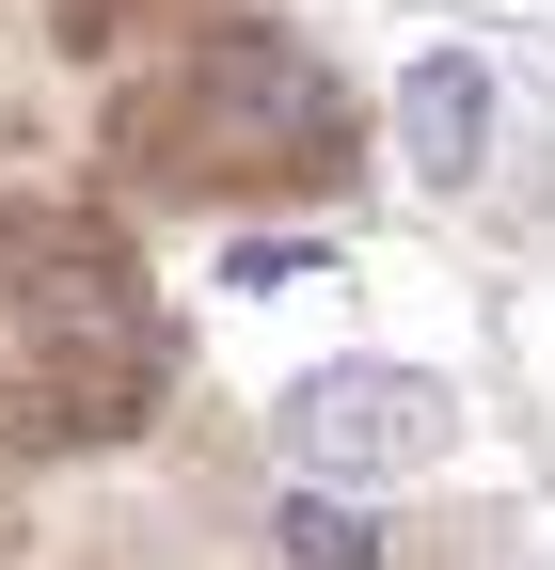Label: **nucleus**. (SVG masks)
<instances>
[{"mask_svg": "<svg viewBox=\"0 0 555 570\" xmlns=\"http://www.w3.org/2000/svg\"><path fill=\"white\" fill-rule=\"evenodd\" d=\"M286 554H302V570H381V523H366V508H318V491H302V508H286Z\"/></svg>", "mask_w": 555, "mask_h": 570, "instance_id": "4", "label": "nucleus"}, {"mask_svg": "<svg viewBox=\"0 0 555 570\" xmlns=\"http://www.w3.org/2000/svg\"><path fill=\"white\" fill-rule=\"evenodd\" d=\"M127 142H144L159 175H191V190H318L350 159V96H333V63L286 48V32H206L191 80Z\"/></svg>", "mask_w": 555, "mask_h": 570, "instance_id": "1", "label": "nucleus"}, {"mask_svg": "<svg viewBox=\"0 0 555 570\" xmlns=\"http://www.w3.org/2000/svg\"><path fill=\"white\" fill-rule=\"evenodd\" d=\"M397 127H412V175H476V142H493V80H476L460 48H429L397 80Z\"/></svg>", "mask_w": 555, "mask_h": 570, "instance_id": "3", "label": "nucleus"}, {"mask_svg": "<svg viewBox=\"0 0 555 570\" xmlns=\"http://www.w3.org/2000/svg\"><path fill=\"white\" fill-rule=\"evenodd\" d=\"M286 444H302V475H412V460H445V381H412V365H318L286 396Z\"/></svg>", "mask_w": 555, "mask_h": 570, "instance_id": "2", "label": "nucleus"}]
</instances>
